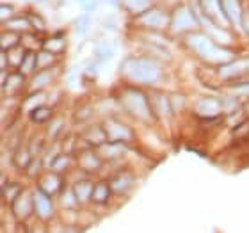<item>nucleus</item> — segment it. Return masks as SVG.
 Segmentation results:
<instances>
[{
	"mask_svg": "<svg viewBox=\"0 0 249 233\" xmlns=\"http://www.w3.org/2000/svg\"><path fill=\"white\" fill-rule=\"evenodd\" d=\"M171 25L175 31H191L194 27L197 25V20L196 16L192 15L191 9H187V7H178L175 13H173V18H171Z\"/></svg>",
	"mask_w": 249,
	"mask_h": 233,
	"instance_id": "obj_4",
	"label": "nucleus"
},
{
	"mask_svg": "<svg viewBox=\"0 0 249 233\" xmlns=\"http://www.w3.org/2000/svg\"><path fill=\"white\" fill-rule=\"evenodd\" d=\"M45 48L50 50V52H61L62 48H64V41H62L61 37H52V39L45 41Z\"/></svg>",
	"mask_w": 249,
	"mask_h": 233,
	"instance_id": "obj_25",
	"label": "nucleus"
},
{
	"mask_svg": "<svg viewBox=\"0 0 249 233\" xmlns=\"http://www.w3.org/2000/svg\"><path fill=\"white\" fill-rule=\"evenodd\" d=\"M25 52H23V50H11L9 52V62L13 64V66H20L21 61H23V57H25Z\"/></svg>",
	"mask_w": 249,
	"mask_h": 233,
	"instance_id": "obj_28",
	"label": "nucleus"
},
{
	"mask_svg": "<svg viewBox=\"0 0 249 233\" xmlns=\"http://www.w3.org/2000/svg\"><path fill=\"white\" fill-rule=\"evenodd\" d=\"M248 66H249V61L226 62V64H223V66H221L219 73H221L223 77H231V75H235V73H239V72H242V70H246Z\"/></svg>",
	"mask_w": 249,
	"mask_h": 233,
	"instance_id": "obj_12",
	"label": "nucleus"
},
{
	"mask_svg": "<svg viewBox=\"0 0 249 233\" xmlns=\"http://www.w3.org/2000/svg\"><path fill=\"white\" fill-rule=\"evenodd\" d=\"M141 21L146 27H153V29H162L167 25V15L162 13L160 9H148L141 15Z\"/></svg>",
	"mask_w": 249,
	"mask_h": 233,
	"instance_id": "obj_5",
	"label": "nucleus"
},
{
	"mask_svg": "<svg viewBox=\"0 0 249 233\" xmlns=\"http://www.w3.org/2000/svg\"><path fill=\"white\" fill-rule=\"evenodd\" d=\"M132 185V176L130 175H120V176H116L114 180L110 181V187L114 189V191H118V192H121V191H124L126 187H130Z\"/></svg>",
	"mask_w": 249,
	"mask_h": 233,
	"instance_id": "obj_16",
	"label": "nucleus"
},
{
	"mask_svg": "<svg viewBox=\"0 0 249 233\" xmlns=\"http://www.w3.org/2000/svg\"><path fill=\"white\" fill-rule=\"evenodd\" d=\"M78 4L82 5V9H86L88 13H91V11L96 7V4H98V0H78Z\"/></svg>",
	"mask_w": 249,
	"mask_h": 233,
	"instance_id": "obj_30",
	"label": "nucleus"
},
{
	"mask_svg": "<svg viewBox=\"0 0 249 233\" xmlns=\"http://www.w3.org/2000/svg\"><path fill=\"white\" fill-rule=\"evenodd\" d=\"M203 5H205V9L210 13V16H215L219 20V25H226L228 23V16L224 15V9H223V0H203Z\"/></svg>",
	"mask_w": 249,
	"mask_h": 233,
	"instance_id": "obj_9",
	"label": "nucleus"
},
{
	"mask_svg": "<svg viewBox=\"0 0 249 233\" xmlns=\"http://www.w3.org/2000/svg\"><path fill=\"white\" fill-rule=\"evenodd\" d=\"M32 203H34V208H36L39 217H50L52 215V203H50V197L45 194V191L34 192Z\"/></svg>",
	"mask_w": 249,
	"mask_h": 233,
	"instance_id": "obj_7",
	"label": "nucleus"
},
{
	"mask_svg": "<svg viewBox=\"0 0 249 233\" xmlns=\"http://www.w3.org/2000/svg\"><path fill=\"white\" fill-rule=\"evenodd\" d=\"M89 194H93V187H91V183H88V181H80V183H77V187H75V196H77L78 199H88Z\"/></svg>",
	"mask_w": 249,
	"mask_h": 233,
	"instance_id": "obj_18",
	"label": "nucleus"
},
{
	"mask_svg": "<svg viewBox=\"0 0 249 233\" xmlns=\"http://www.w3.org/2000/svg\"><path fill=\"white\" fill-rule=\"evenodd\" d=\"M189 45H191L201 57L207 59V61H212V62L228 61V59L231 57V52H230V50L217 47L212 39H208V37L203 36V34H192V36H189Z\"/></svg>",
	"mask_w": 249,
	"mask_h": 233,
	"instance_id": "obj_2",
	"label": "nucleus"
},
{
	"mask_svg": "<svg viewBox=\"0 0 249 233\" xmlns=\"http://www.w3.org/2000/svg\"><path fill=\"white\" fill-rule=\"evenodd\" d=\"M50 62H53V52H50V50H43V52H39L36 55L37 68H45V66H48Z\"/></svg>",
	"mask_w": 249,
	"mask_h": 233,
	"instance_id": "obj_20",
	"label": "nucleus"
},
{
	"mask_svg": "<svg viewBox=\"0 0 249 233\" xmlns=\"http://www.w3.org/2000/svg\"><path fill=\"white\" fill-rule=\"evenodd\" d=\"M105 137H107V132H105L104 128H91L86 132V139L91 141V143H94V144H102L105 141Z\"/></svg>",
	"mask_w": 249,
	"mask_h": 233,
	"instance_id": "obj_17",
	"label": "nucleus"
},
{
	"mask_svg": "<svg viewBox=\"0 0 249 233\" xmlns=\"http://www.w3.org/2000/svg\"><path fill=\"white\" fill-rule=\"evenodd\" d=\"M9 11H13V7H9V5H2V18H4L5 20V16H7V13H9Z\"/></svg>",
	"mask_w": 249,
	"mask_h": 233,
	"instance_id": "obj_34",
	"label": "nucleus"
},
{
	"mask_svg": "<svg viewBox=\"0 0 249 233\" xmlns=\"http://www.w3.org/2000/svg\"><path fill=\"white\" fill-rule=\"evenodd\" d=\"M18 41H20V37L16 36L15 32H4V34H2V48H4V50L15 47Z\"/></svg>",
	"mask_w": 249,
	"mask_h": 233,
	"instance_id": "obj_23",
	"label": "nucleus"
},
{
	"mask_svg": "<svg viewBox=\"0 0 249 233\" xmlns=\"http://www.w3.org/2000/svg\"><path fill=\"white\" fill-rule=\"evenodd\" d=\"M105 132H107V137L110 141H123V139H130L132 137V130L128 126H124L121 125L120 121H114V119H110L107 126H105Z\"/></svg>",
	"mask_w": 249,
	"mask_h": 233,
	"instance_id": "obj_6",
	"label": "nucleus"
},
{
	"mask_svg": "<svg viewBox=\"0 0 249 233\" xmlns=\"http://www.w3.org/2000/svg\"><path fill=\"white\" fill-rule=\"evenodd\" d=\"M114 50H116V45L110 41H100L98 45H96V48H94V55L98 59H102V61H105V59H109L114 55Z\"/></svg>",
	"mask_w": 249,
	"mask_h": 233,
	"instance_id": "obj_13",
	"label": "nucleus"
},
{
	"mask_svg": "<svg viewBox=\"0 0 249 233\" xmlns=\"http://www.w3.org/2000/svg\"><path fill=\"white\" fill-rule=\"evenodd\" d=\"M32 207H34V203L31 205V199L25 197L23 194L15 199V212H16L18 217H25V215H29V212H31Z\"/></svg>",
	"mask_w": 249,
	"mask_h": 233,
	"instance_id": "obj_14",
	"label": "nucleus"
},
{
	"mask_svg": "<svg viewBox=\"0 0 249 233\" xmlns=\"http://www.w3.org/2000/svg\"><path fill=\"white\" fill-rule=\"evenodd\" d=\"M88 29H89V16L88 15H84V16H80V18L75 20V34H77V36L84 34Z\"/></svg>",
	"mask_w": 249,
	"mask_h": 233,
	"instance_id": "obj_24",
	"label": "nucleus"
},
{
	"mask_svg": "<svg viewBox=\"0 0 249 233\" xmlns=\"http://www.w3.org/2000/svg\"><path fill=\"white\" fill-rule=\"evenodd\" d=\"M80 162H82V166L88 167V169H94V167H98V164H100V161L96 159L94 153H86Z\"/></svg>",
	"mask_w": 249,
	"mask_h": 233,
	"instance_id": "obj_27",
	"label": "nucleus"
},
{
	"mask_svg": "<svg viewBox=\"0 0 249 233\" xmlns=\"http://www.w3.org/2000/svg\"><path fill=\"white\" fill-rule=\"evenodd\" d=\"M121 2L126 7V11L134 13V15H142L151 5V0H121Z\"/></svg>",
	"mask_w": 249,
	"mask_h": 233,
	"instance_id": "obj_11",
	"label": "nucleus"
},
{
	"mask_svg": "<svg viewBox=\"0 0 249 233\" xmlns=\"http://www.w3.org/2000/svg\"><path fill=\"white\" fill-rule=\"evenodd\" d=\"M109 185H105V183H98V185L93 189V197L96 201H105L107 197H109Z\"/></svg>",
	"mask_w": 249,
	"mask_h": 233,
	"instance_id": "obj_19",
	"label": "nucleus"
},
{
	"mask_svg": "<svg viewBox=\"0 0 249 233\" xmlns=\"http://www.w3.org/2000/svg\"><path fill=\"white\" fill-rule=\"evenodd\" d=\"M7 25H9V29H27V27L31 25V20H27V18H13V20L7 21Z\"/></svg>",
	"mask_w": 249,
	"mask_h": 233,
	"instance_id": "obj_29",
	"label": "nucleus"
},
{
	"mask_svg": "<svg viewBox=\"0 0 249 233\" xmlns=\"http://www.w3.org/2000/svg\"><path fill=\"white\" fill-rule=\"evenodd\" d=\"M34 66H37L36 55H34V54H25V57H23V61H21V64H20V72L29 73Z\"/></svg>",
	"mask_w": 249,
	"mask_h": 233,
	"instance_id": "obj_21",
	"label": "nucleus"
},
{
	"mask_svg": "<svg viewBox=\"0 0 249 233\" xmlns=\"http://www.w3.org/2000/svg\"><path fill=\"white\" fill-rule=\"evenodd\" d=\"M223 9L224 15L228 16V20L235 25H242V9H240V2L239 0H223Z\"/></svg>",
	"mask_w": 249,
	"mask_h": 233,
	"instance_id": "obj_8",
	"label": "nucleus"
},
{
	"mask_svg": "<svg viewBox=\"0 0 249 233\" xmlns=\"http://www.w3.org/2000/svg\"><path fill=\"white\" fill-rule=\"evenodd\" d=\"M121 104L130 114H134L135 118L141 119H150L151 118V109L146 96L141 91H135V89H128L121 94Z\"/></svg>",
	"mask_w": 249,
	"mask_h": 233,
	"instance_id": "obj_3",
	"label": "nucleus"
},
{
	"mask_svg": "<svg viewBox=\"0 0 249 233\" xmlns=\"http://www.w3.org/2000/svg\"><path fill=\"white\" fill-rule=\"evenodd\" d=\"M124 77L137 82H157L160 78V68L155 61L144 57H128L121 66Z\"/></svg>",
	"mask_w": 249,
	"mask_h": 233,
	"instance_id": "obj_1",
	"label": "nucleus"
},
{
	"mask_svg": "<svg viewBox=\"0 0 249 233\" xmlns=\"http://www.w3.org/2000/svg\"><path fill=\"white\" fill-rule=\"evenodd\" d=\"M37 2H45V0H37Z\"/></svg>",
	"mask_w": 249,
	"mask_h": 233,
	"instance_id": "obj_35",
	"label": "nucleus"
},
{
	"mask_svg": "<svg viewBox=\"0 0 249 233\" xmlns=\"http://www.w3.org/2000/svg\"><path fill=\"white\" fill-rule=\"evenodd\" d=\"M59 187H61V181H59L57 176L48 175L41 180V189L47 192V194H53V192H57Z\"/></svg>",
	"mask_w": 249,
	"mask_h": 233,
	"instance_id": "obj_15",
	"label": "nucleus"
},
{
	"mask_svg": "<svg viewBox=\"0 0 249 233\" xmlns=\"http://www.w3.org/2000/svg\"><path fill=\"white\" fill-rule=\"evenodd\" d=\"M219 110H221V105L213 98H205L197 104V112L201 116H215Z\"/></svg>",
	"mask_w": 249,
	"mask_h": 233,
	"instance_id": "obj_10",
	"label": "nucleus"
},
{
	"mask_svg": "<svg viewBox=\"0 0 249 233\" xmlns=\"http://www.w3.org/2000/svg\"><path fill=\"white\" fill-rule=\"evenodd\" d=\"M52 78V72H41L39 75H36V77L32 78V88L37 89V88H41V86H45V84H48V80Z\"/></svg>",
	"mask_w": 249,
	"mask_h": 233,
	"instance_id": "obj_22",
	"label": "nucleus"
},
{
	"mask_svg": "<svg viewBox=\"0 0 249 233\" xmlns=\"http://www.w3.org/2000/svg\"><path fill=\"white\" fill-rule=\"evenodd\" d=\"M50 114H52L50 109H47V107H39V105H37L36 109L32 110V119H34V121H45V119L50 118Z\"/></svg>",
	"mask_w": 249,
	"mask_h": 233,
	"instance_id": "obj_26",
	"label": "nucleus"
},
{
	"mask_svg": "<svg viewBox=\"0 0 249 233\" xmlns=\"http://www.w3.org/2000/svg\"><path fill=\"white\" fill-rule=\"evenodd\" d=\"M120 146L118 144H110V146H104L102 150H104V153L105 155H110V157H114V155H120L121 151H114V150H118Z\"/></svg>",
	"mask_w": 249,
	"mask_h": 233,
	"instance_id": "obj_31",
	"label": "nucleus"
},
{
	"mask_svg": "<svg viewBox=\"0 0 249 233\" xmlns=\"http://www.w3.org/2000/svg\"><path fill=\"white\" fill-rule=\"evenodd\" d=\"M31 21H34V25H36L37 29H45V23H43L41 18H36V16H31Z\"/></svg>",
	"mask_w": 249,
	"mask_h": 233,
	"instance_id": "obj_32",
	"label": "nucleus"
},
{
	"mask_svg": "<svg viewBox=\"0 0 249 233\" xmlns=\"http://www.w3.org/2000/svg\"><path fill=\"white\" fill-rule=\"evenodd\" d=\"M68 159H61V161H57V162H53V167H55V169H62V167H64V164H68Z\"/></svg>",
	"mask_w": 249,
	"mask_h": 233,
	"instance_id": "obj_33",
	"label": "nucleus"
}]
</instances>
